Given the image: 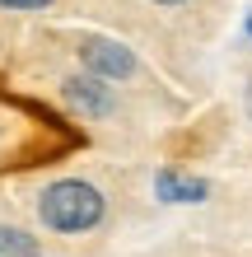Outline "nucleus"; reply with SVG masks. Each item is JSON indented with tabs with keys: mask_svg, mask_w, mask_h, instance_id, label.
Listing matches in <instances>:
<instances>
[{
	"mask_svg": "<svg viewBox=\"0 0 252 257\" xmlns=\"http://www.w3.org/2000/svg\"><path fill=\"white\" fill-rule=\"evenodd\" d=\"M154 5H182V0H154Z\"/></svg>",
	"mask_w": 252,
	"mask_h": 257,
	"instance_id": "obj_8",
	"label": "nucleus"
},
{
	"mask_svg": "<svg viewBox=\"0 0 252 257\" xmlns=\"http://www.w3.org/2000/svg\"><path fill=\"white\" fill-rule=\"evenodd\" d=\"M38 220L56 234H84L103 220V192L94 183H80V178H61V183L42 187Z\"/></svg>",
	"mask_w": 252,
	"mask_h": 257,
	"instance_id": "obj_1",
	"label": "nucleus"
},
{
	"mask_svg": "<svg viewBox=\"0 0 252 257\" xmlns=\"http://www.w3.org/2000/svg\"><path fill=\"white\" fill-rule=\"evenodd\" d=\"M61 98H66L75 112H84V117H108V112L117 108L108 80H98V75H70V80L61 84Z\"/></svg>",
	"mask_w": 252,
	"mask_h": 257,
	"instance_id": "obj_3",
	"label": "nucleus"
},
{
	"mask_svg": "<svg viewBox=\"0 0 252 257\" xmlns=\"http://www.w3.org/2000/svg\"><path fill=\"white\" fill-rule=\"evenodd\" d=\"M5 10H42V5H52V0H0Z\"/></svg>",
	"mask_w": 252,
	"mask_h": 257,
	"instance_id": "obj_6",
	"label": "nucleus"
},
{
	"mask_svg": "<svg viewBox=\"0 0 252 257\" xmlns=\"http://www.w3.org/2000/svg\"><path fill=\"white\" fill-rule=\"evenodd\" d=\"M247 33H252V14H247Z\"/></svg>",
	"mask_w": 252,
	"mask_h": 257,
	"instance_id": "obj_9",
	"label": "nucleus"
},
{
	"mask_svg": "<svg viewBox=\"0 0 252 257\" xmlns=\"http://www.w3.org/2000/svg\"><path fill=\"white\" fill-rule=\"evenodd\" d=\"M80 61L89 66V75H98V80H131L136 75V52L122 47V42L112 38H84L80 42Z\"/></svg>",
	"mask_w": 252,
	"mask_h": 257,
	"instance_id": "obj_2",
	"label": "nucleus"
},
{
	"mask_svg": "<svg viewBox=\"0 0 252 257\" xmlns=\"http://www.w3.org/2000/svg\"><path fill=\"white\" fill-rule=\"evenodd\" d=\"M0 257H42L38 238L14 229V224H0Z\"/></svg>",
	"mask_w": 252,
	"mask_h": 257,
	"instance_id": "obj_5",
	"label": "nucleus"
},
{
	"mask_svg": "<svg viewBox=\"0 0 252 257\" xmlns=\"http://www.w3.org/2000/svg\"><path fill=\"white\" fill-rule=\"evenodd\" d=\"M154 192L159 201H173V206H187V201H205V178H191V173H177V169H159L154 173Z\"/></svg>",
	"mask_w": 252,
	"mask_h": 257,
	"instance_id": "obj_4",
	"label": "nucleus"
},
{
	"mask_svg": "<svg viewBox=\"0 0 252 257\" xmlns=\"http://www.w3.org/2000/svg\"><path fill=\"white\" fill-rule=\"evenodd\" d=\"M247 117H252V84H247Z\"/></svg>",
	"mask_w": 252,
	"mask_h": 257,
	"instance_id": "obj_7",
	"label": "nucleus"
}]
</instances>
